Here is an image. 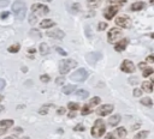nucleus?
Listing matches in <instances>:
<instances>
[{
    "instance_id": "nucleus-40",
    "label": "nucleus",
    "mask_w": 154,
    "mask_h": 139,
    "mask_svg": "<svg viewBox=\"0 0 154 139\" xmlns=\"http://www.w3.org/2000/svg\"><path fill=\"white\" fill-rule=\"evenodd\" d=\"M65 111H66V109H65L64 107H61V108H59V109L57 110V113H58L59 115H63V114H65Z\"/></svg>"
},
{
    "instance_id": "nucleus-7",
    "label": "nucleus",
    "mask_w": 154,
    "mask_h": 139,
    "mask_svg": "<svg viewBox=\"0 0 154 139\" xmlns=\"http://www.w3.org/2000/svg\"><path fill=\"white\" fill-rule=\"evenodd\" d=\"M122 36V30L118 28H112L108 32H107V40L109 43H113L114 41H117L119 37Z\"/></svg>"
},
{
    "instance_id": "nucleus-46",
    "label": "nucleus",
    "mask_w": 154,
    "mask_h": 139,
    "mask_svg": "<svg viewBox=\"0 0 154 139\" xmlns=\"http://www.w3.org/2000/svg\"><path fill=\"white\" fill-rule=\"evenodd\" d=\"M85 31H87V32H85V34H87V36H88V37H90V28H89L88 25L85 26Z\"/></svg>"
},
{
    "instance_id": "nucleus-42",
    "label": "nucleus",
    "mask_w": 154,
    "mask_h": 139,
    "mask_svg": "<svg viewBox=\"0 0 154 139\" xmlns=\"http://www.w3.org/2000/svg\"><path fill=\"white\" fill-rule=\"evenodd\" d=\"M47 107H48V105L42 107V109H40V111H38V113H40V114H46V113H47Z\"/></svg>"
},
{
    "instance_id": "nucleus-18",
    "label": "nucleus",
    "mask_w": 154,
    "mask_h": 139,
    "mask_svg": "<svg viewBox=\"0 0 154 139\" xmlns=\"http://www.w3.org/2000/svg\"><path fill=\"white\" fill-rule=\"evenodd\" d=\"M75 89H77L76 85H72V84H70V85H65V86L63 87V92H64L65 95H70V93H72V92L75 91Z\"/></svg>"
},
{
    "instance_id": "nucleus-52",
    "label": "nucleus",
    "mask_w": 154,
    "mask_h": 139,
    "mask_svg": "<svg viewBox=\"0 0 154 139\" xmlns=\"http://www.w3.org/2000/svg\"><path fill=\"white\" fill-rule=\"evenodd\" d=\"M29 53H35V49H34V48H30V49H29Z\"/></svg>"
},
{
    "instance_id": "nucleus-39",
    "label": "nucleus",
    "mask_w": 154,
    "mask_h": 139,
    "mask_svg": "<svg viewBox=\"0 0 154 139\" xmlns=\"http://www.w3.org/2000/svg\"><path fill=\"white\" fill-rule=\"evenodd\" d=\"M146 62H154V54L147 56V58H146Z\"/></svg>"
},
{
    "instance_id": "nucleus-22",
    "label": "nucleus",
    "mask_w": 154,
    "mask_h": 139,
    "mask_svg": "<svg viewBox=\"0 0 154 139\" xmlns=\"http://www.w3.org/2000/svg\"><path fill=\"white\" fill-rule=\"evenodd\" d=\"M48 52H49L48 46H47L46 43H41V44H40V53H41L42 55H46V54H48Z\"/></svg>"
},
{
    "instance_id": "nucleus-25",
    "label": "nucleus",
    "mask_w": 154,
    "mask_h": 139,
    "mask_svg": "<svg viewBox=\"0 0 154 139\" xmlns=\"http://www.w3.org/2000/svg\"><path fill=\"white\" fill-rule=\"evenodd\" d=\"M19 48H20V46H19L18 43H16V44H12V46H10L7 50H8L10 53H17V52L19 50Z\"/></svg>"
},
{
    "instance_id": "nucleus-33",
    "label": "nucleus",
    "mask_w": 154,
    "mask_h": 139,
    "mask_svg": "<svg viewBox=\"0 0 154 139\" xmlns=\"http://www.w3.org/2000/svg\"><path fill=\"white\" fill-rule=\"evenodd\" d=\"M107 28V24L105 23V22H101V23H99V25H97V29L101 31V30H105Z\"/></svg>"
},
{
    "instance_id": "nucleus-43",
    "label": "nucleus",
    "mask_w": 154,
    "mask_h": 139,
    "mask_svg": "<svg viewBox=\"0 0 154 139\" xmlns=\"http://www.w3.org/2000/svg\"><path fill=\"white\" fill-rule=\"evenodd\" d=\"M105 139H116V137H114V135H113L112 133H108V134H106Z\"/></svg>"
},
{
    "instance_id": "nucleus-6",
    "label": "nucleus",
    "mask_w": 154,
    "mask_h": 139,
    "mask_svg": "<svg viewBox=\"0 0 154 139\" xmlns=\"http://www.w3.org/2000/svg\"><path fill=\"white\" fill-rule=\"evenodd\" d=\"M116 24L118 26H120V28L129 29L131 26V19L128 16H120V17H117L116 18Z\"/></svg>"
},
{
    "instance_id": "nucleus-47",
    "label": "nucleus",
    "mask_w": 154,
    "mask_h": 139,
    "mask_svg": "<svg viewBox=\"0 0 154 139\" xmlns=\"http://www.w3.org/2000/svg\"><path fill=\"white\" fill-rule=\"evenodd\" d=\"M75 116H76V113H75V110H71V113L69 114V117H71V119H72V117H75Z\"/></svg>"
},
{
    "instance_id": "nucleus-57",
    "label": "nucleus",
    "mask_w": 154,
    "mask_h": 139,
    "mask_svg": "<svg viewBox=\"0 0 154 139\" xmlns=\"http://www.w3.org/2000/svg\"><path fill=\"white\" fill-rule=\"evenodd\" d=\"M150 37H152V38H154V32H153V34H150Z\"/></svg>"
},
{
    "instance_id": "nucleus-36",
    "label": "nucleus",
    "mask_w": 154,
    "mask_h": 139,
    "mask_svg": "<svg viewBox=\"0 0 154 139\" xmlns=\"http://www.w3.org/2000/svg\"><path fill=\"white\" fill-rule=\"evenodd\" d=\"M142 95V90H140V89H134V96L135 97H140Z\"/></svg>"
},
{
    "instance_id": "nucleus-28",
    "label": "nucleus",
    "mask_w": 154,
    "mask_h": 139,
    "mask_svg": "<svg viewBox=\"0 0 154 139\" xmlns=\"http://www.w3.org/2000/svg\"><path fill=\"white\" fill-rule=\"evenodd\" d=\"M100 97H97V96H95V97H93L91 99H90V102H89V107H93V105H96V104H99L100 103Z\"/></svg>"
},
{
    "instance_id": "nucleus-45",
    "label": "nucleus",
    "mask_w": 154,
    "mask_h": 139,
    "mask_svg": "<svg viewBox=\"0 0 154 139\" xmlns=\"http://www.w3.org/2000/svg\"><path fill=\"white\" fill-rule=\"evenodd\" d=\"M30 35H36V36H40V34H37V30H35V29H32V30H30Z\"/></svg>"
},
{
    "instance_id": "nucleus-31",
    "label": "nucleus",
    "mask_w": 154,
    "mask_h": 139,
    "mask_svg": "<svg viewBox=\"0 0 154 139\" xmlns=\"http://www.w3.org/2000/svg\"><path fill=\"white\" fill-rule=\"evenodd\" d=\"M71 11H72L73 13H77V12H79V4L75 2V4L72 5V7H71Z\"/></svg>"
},
{
    "instance_id": "nucleus-15",
    "label": "nucleus",
    "mask_w": 154,
    "mask_h": 139,
    "mask_svg": "<svg viewBox=\"0 0 154 139\" xmlns=\"http://www.w3.org/2000/svg\"><path fill=\"white\" fill-rule=\"evenodd\" d=\"M120 122V115H118V114H116V115H112L109 119H108V123L111 125V126H117L118 123Z\"/></svg>"
},
{
    "instance_id": "nucleus-48",
    "label": "nucleus",
    "mask_w": 154,
    "mask_h": 139,
    "mask_svg": "<svg viewBox=\"0 0 154 139\" xmlns=\"http://www.w3.org/2000/svg\"><path fill=\"white\" fill-rule=\"evenodd\" d=\"M0 17H1L2 19H4V18H7V17H8V12H5V13H2Z\"/></svg>"
},
{
    "instance_id": "nucleus-41",
    "label": "nucleus",
    "mask_w": 154,
    "mask_h": 139,
    "mask_svg": "<svg viewBox=\"0 0 154 139\" xmlns=\"http://www.w3.org/2000/svg\"><path fill=\"white\" fill-rule=\"evenodd\" d=\"M73 129H75V131H84V126L79 123V125H77V126H76Z\"/></svg>"
},
{
    "instance_id": "nucleus-1",
    "label": "nucleus",
    "mask_w": 154,
    "mask_h": 139,
    "mask_svg": "<svg viewBox=\"0 0 154 139\" xmlns=\"http://www.w3.org/2000/svg\"><path fill=\"white\" fill-rule=\"evenodd\" d=\"M12 12L18 20H23L26 12V6L22 0H16L12 4Z\"/></svg>"
},
{
    "instance_id": "nucleus-27",
    "label": "nucleus",
    "mask_w": 154,
    "mask_h": 139,
    "mask_svg": "<svg viewBox=\"0 0 154 139\" xmlns=\"http://www.w3.org/2000/svg\"><path fill=\"white\" fill-rule=\"evenodd\" d=\"M67 108H69V109H71V110H75V111H76V110H77L78 108H81V107H79V104H78V103H76V102H69Z\"/></svg>"
},
{
    "instance_id": "nucleus-59",
    "label": "nucleus",
    "mask_w": 154,
    "mask_h": 139,
    "mask_svg": "<svg viewBox=\"0 0 154 139\" xmlns=\"http://www.w3.org/2000/svg\"><path fill=\"white\" fill-rule=\"evenodd\" d=\"M20 139H29V137H23V138H20Z\"/></svg>"
},
{
    "instance_id": "nucleus-5",
    "label": "nucleus",
    "mask_w": 154,
    "mask_h": 139,
    "mask_svg": "<svg viewBox=\"0 0 154 139\" xmlns=\"http://www.w3.org/2000/svg\"><path fill=\"white\" fill-rule=\"evenodd\" d=\"M31 12L32 14H35L36 17L38 16H43V14H48L49 13V8L42 4H34L31 6Z\"/></svg>"
},
{
    "instance_id": "nucleus-12",
    "label": "nucleus",
    "mask_w": 154,
    "mask_h": 139,
    "mask_svg": "<svg viewBox=\"0 0 154 139\" xmlns=\"http://www.w3.org/2000/svg\"><path fill=\"white\" fill-rule=\"evenodd\" d=\"M47 36L53 37V38H58V40H63L64 36H65V32L59 30V29H55V30H52V31H47Z\"/></svg>"
},
{
    "instance_id": "nucleus-38",
    "label": "nucleus",
    "mask_w": 154,
    "mask_h": 139,
    "mask_svg": "<svg viewBox=\"0 0 154 139\" xmlns=\"http://www.w3.org/2000/svg\"><path fill=\"white\" fill-rule=\"evenodd\" d=\"M55 50H57V52H58L59 54H61V55H64V56H65V55L67 54V53H66V52H65L64 49H61L60 47H57V48H55Z\"/></svg>"
},
{
    "instance_id": "nucleus-60",
    "label": "nucleus",
    "mask_w": 154,
    "mask_h": 139,
    "mask_svg": "<svg viewBox=\"0 0 154 139\" xmlns=\"http://www.w3.org/2000/svg\"><path fill=\"white\" fill-rule=\"evenodd\" d=\"M149 2H150V4H154V0H149Z\"/></svg>"
},
{
    "instance_id": "nucleus-11",
    "label": "nucleus",
    "mask_w": 154,
    "mask_h": 139,
    "mask_svg": "<svg viewBox=\"0 0 154 139\" xmlns=\"http://www.w3.org/2000/svg\"><path fill=\"white\" fill-rule=\"evenodd\" d=\"M120 70L125 73H132L135 71V65L130 60H124L120 65Z\"/></svg>"
},
{
    "instance_id": "nucleus-26",
    "label": "nucleus",
    "mask_w": 154,
    "mask_h": 139,
    "mask_svg": "<svg viewBox=\"0 0 154 139\" xmlns=\"http://www.w3.org/2000/svg\"><path fill=\"white\" fill-rule=\"evenodd\" d=\"M153 73H154V70H153V68H150V67H147V68H144V70H143L142 75H143L144 78H147L148 75H150V74H153Z\"/></svg>"
},
{
    "instance_id": "nucleus-49",
    "label": "nucleus",
    "mask_w": 154,
    "mask_h": 139,
    "mask_svg": "<svg viewBox=\"0 0 154 139\" xmlns=\"http://www.w3.org/2000/svg\"><path fill=\"white\" fill-rule=\"evenodd\" d=\"M130 79H131V80H129V81H130L131 84H135V83H137V80H136L137 78H135V77H134V78H130Z\"/></svg>"
},
{
    "instance_id": "nucleus-30",
    "label": "nucleus",
    "mask_w": 154,
    "mask_h": 139,
    "mask_svg": "<svg viewBox=\"0 0 154 139\" xmlns=\"http://www.w3.org/2000/svg\"><path fill=\"white\" fill-rule=\"evenodd\" d=\"M107 2L108 4H111V5H124L125 2H126V0H107Z\"/></svg>"
},
{
    "instance_id": "nucleus-58",
    "label": "nucleus",
    "mask_w": 154,
    "mask_h": 139,
    "mask_svg": "<svg viewBox=\"0 0 154 139\" xmlns=\"http://www.w3.org/2000/svg\"><path fill=\"white\" fill-rule=\"evenodd\" d=\"M2 99H4V96H1V95H0V101H2Z\"/></svg>"
},
{
    "instance_id": "nucleus-16",
    "label": "nucleus",
    "mask_w": 154,
    "mask_h": 139,
    "mask_svg": "<svg viewBox=\"0 0 154 139\" xmlns=\"http://www.w3.org/2000/svg\"><path fill=\"white\" fill-rule=\"evenodd\" d=\"M142 89H143V91H146V92H152V91H153V83H152V81H148V80L143 81V83H142Z\"/></svg>"
},
{
    "instance_id": "nucleus-56",
    "label": "nucleus",
    "mask_w": 154,
    "mask_h": 139,
    "mask_svg": "<svg viewBox=\"0 0 154 139\" xmlns=\"http://www.w3.org/2000/svg\"><path fill=\"white\" fill-rule=\"evenodd\" d=\"M4 109H5V108H4V107H2V105H0V113H1V111H2V110H4Z\"/></svg>"
},
{
    "instance_id": "nucleus-9",
    "label": "nucleus",
    "mask_w": 154,
    "mask_h": 139,
    "mask_svg": "<svg viewBox=\"0 0 154 139\" xmlns=\"http://www.w3.org/2000/svg\"><path fill=\"white\" fill-rule=\"evenodd\" d=\"M113 110V105L112 104H103L101 105L100 108L96 109V114L99 116H106V115H109Z\"/></svg>"
},
{
    "instance_id": "nucleus-35",
    "label": "nucleus",
    "mask_w": 154,
    "mask_h": 139,
    "mask_svg": "<svg viewBox=\"0 0 154 139\" xmlns=\"http://www.w3.org/2000/svg\"><path fill=\"white\" fill-rule=\"evenodd\" d=\"M40 79H41L42 81H45V83H48V81H49V75H47V74H42V75L40 77Z\"/></svg>"
},
{
    "instance_id": "nucleus-53",
    "label": "nucleus",
    "mask_w": 154,
    "mask_h": 139,
    "mask_svg": "<svg viewBox=\"0 0 154 139\" xmlns=\"http://www.w3.org/2000/svg\"><path fill=\"white\" fill-rule=\"evenodd\" d=\"M138 126H140V125H138V123H136V125L132 127V129H136V128H138Z\"/></svg>"
},
{
    "instance_id": "nucleus-23",
    "label": "nucleus",
    "mask_w": 154,
    "mask_h": 139,
    "mask_svg": "<svg viewBox=\"0 0 154 139\" xmlns=\"http://www.w3.org/2000/svg\"><path fill=\"white\" fill-rule=\"evenodd\" d=\"M116 134L118 135V137H125L126 135V129L124 128V127H118L117 129H116Z\"/></svg>"
},
{
    "instance_id": "nucleus-13",
    "label": "nucleus",
    "mask_w": 154,
    "mask_h": 139,
    "mask_svg": "<svg viewBox=\"0 0 154 139\" xmlns=\"http://www.w3.org/2000/svg\"><path fill=\"white\" fill-rule=\"evenodd\" d=\"M128 43H129V41H128L126 38H124V40L119 41V42L114 46V50H116V52H123V50H125V48H126Z\"/></svg>"
},
{
    "instance_id": "nucleus-54",
    "label": "nucleus",
    "mask_w": 154,
    "mask_h": 139,
    "mask_svg": "<svg viewBox=\"0 0 154 139\" xmlns=\"http://www.w3.org/2000/svg\"><path fill=\"white\" fill-rule=\"evenodd\" d=\"M97 1H99V0H89V4H90V2H97Z\"/></svg>"
},
{
    "instance_id": "nucleus-4",
    "label": "nucleus",
    "mask_w": 154,
    "mask_h": 139,
    "mask_svg": "<svg viewBox=\"0 0 154 139\" xmlns=\"http://www.w3.org/2000/svg\"><path fill=\"white\" fill-rule=\"evenodd\" d=\"M87 78H88V72L84 68H79L70 75V79L73 81H84Z\"/></svg>"
},
{
    "instance_id": "nucleus-55",
    "label": "nucleus",
    "mask_w": 154,
    "mask_h": 139,
    "mask_svg": "<svg viewBox=\"0 0 154 139\" xmlns=\"http://www.w3.org/2000/svg\"><path fill=\"white\" fill-rule=\"evenodd\" d=\"M22 71H23V72H26L28 70H26V67H23V68H22Z\"/></svg>"
},
{
    "instance_id": "nucleus-37",
    "label": "nucleus",
    "mask_w": 154,
    "mask_h": 139,
    "mask_svg": "<svg viewBox=\"0 0 154 139\" xmlns=\"http://www.w3.org/2000/svg\"><path fill=\"white\" fill-rule=\"evenodd\" d=\"M8 2H10V0H0V8H2V7H5V6H7V5H8Z\"/></svg>"
},
{
    "instance_id": "nucleus-34",
    "label": "nucleus",
    "mask_w": 154,
    "mask_h": 139,
    "mask_svg": "<svg viewBox=\"0 0 154 139\" xmlns=\"http://www.w3.org/2000/svg\"><path fill=\"white\" fill-rule=\"evenodd\" d=\"M64 81H65V78H64V77H58V78L55 79V83H57L58 85H61V84H64Z\"/></svg>"
},
{
    "instance_id": "nucleus-14",
    "label": "nucleus",
    "mask_w": 154,
    "mask_h": 139,
    "mask_svg": "<svg viewBox=\"0 0 154 139\" xmlns=\"http://www.w3.org/2000/svg\"><path fill=\"white\" fill-rule=\"evenodd\" d=\"M55 25V22H53L52 19H43V20H41V23H40V26L42 28V29H49V28H52V26H54Z\"/></svg>"
},
{
    "instance_id": "nucleus-24",
    "label": "nucleus",
    "mask_w": 154,
    "mask_h": 139,
    "mask_svg": "<svg viewBox=\"0 0 154 139\" xmlns=\"http://www.w3.org/2000/svg\"><path fill=\"white\" fill-rule=\"evenodd\" d=\"M141 104L147 105V107H152V105H153V101H152L149 97H144V98L141 99Z\"/></svg>"
},
{
    "instance_id": "nucleus-21",
    "label": "nucleus",
    "mask_w": 154,
    "mask_h": 139,
    "mask_svg": "<svg viewBox=\"0 0 154 139\" xmlns=\"http://www.w3.org/2000/svg\"><path fill=\"white\" fill-rule=\"evenodd\" d=\"M148 135H149V132L148 131H141L140 133H137L135 135V139H146Z\"/></svg>"
},
{
    "instance_id": "nucleus-29",
    "label": "nucleus",
    "mask_w": 154,
    "mask_h": 139,
    "mask_svg": "<svg viewBox=\"0 0 154 139\" xmlns=\"http://www.w3.org/2000/svg\"><path fill=\"white\" fill-rule=\"evenodd\" d=\"M91 113V108H89V104H85L82 107V115H88Z\"/></svg>"
},
{
    "instance_id": "nucleus-17",
    "label": "nucleus",
    "mask_w": 154,
    "mask_h": 139,
    "mask_svg": "<svg viewBox=\"0 0 154 139\" xmlns=\"http://www.w3.org/2000/svg\"><path fill=\"white\" fill-rule=\"evenodd\" d=\"M143 7H144V2L137 1V2H134V4L130 6V10H131V11H140V10H142Z\"/></svg>"
},
{
    "instance_id": "nucleus-44",
    "label": "nucleus",
    "mask_w": 154,
    "mask_h": 139,
    "mask_svg": "<svg viewBox=\"0 0 154 139\" xmlns=\"http://www.w3.org/2000/svg\"><path fill=\"white\" fill-rule=\"evenodd\" d=\"M4 87H5V80L0 78V91H1V90H2Z\"/></svg>"
},
{
    "instance_id": "nucleus-3",
    "label": "nucleus",
    "mask_w": 154,
    "mask_h": 139,
    "mask_svg": "<svg viewBox=\"0 0 154 139\" xmlns=\"http://www.w3.org/2000/svg\"><path fill=\"white\" fill-rule=\"evenodd\" d=\"M76 66H77L76 60H72V59H65V60H63V61L60 62V65H59V72L64 75V74L69 73L70 70L75 68Z\"/></svg>"
},
{
    "instance_id": "nucleus-20",
    "label": "nucleus",
    "mask_w": 154,
    "mask_h": 139,
    "mask_svg": "<svg viewBox=\"0 0 154 139\" xmlns=\"http://www.w3.org/2000/svg\"><path fill=\"white\" fill-rule=\"evenodd\" d=\"M76 96L77 97H79V98H88V96H89V92L87 91V90H83V89H79V90H77V92H76Z\"/></svg>"
},
{
    "instance_id": "nucleus-51",
    "label": "nucleus",
    "mask_w": 154,
    "mask_h": 139,
    "mask_svg": "<svg viewBox=\"0 0 154 139\" xmlns=\"http://www.w3.org/2000/svg\"><path fill=\"white\" fill-rule=\"evenodd\" d=\"M5 139H16V137H13V135H11V137H6Z\"/></svg>"
},
{
    "instance_id": "nucleus-32",
    "label": "nucleus",
    "mask_w": 154,
    "mask_h": 139,
    "mask_svg": "<svg viewBox=\"0 0 154 139\" xmlns=\"http://www.w3.org/2000/svg\"><path fill=\"white\" fill-rule=\"evenodd\" d=\"M36 20H37V17H36L35 14H32V13H31V14H30V17H29V23H30V24H35V23H36Z\"/></svg>"
},
{
    "instance_id": "nucleus-2",
    "label": "nucleus",
    "mask_w": 154,
    "mask_h": 139,
    "mask_svg": "<svg viewBox=\"0 0 154 139\" xmlns=\"http://www.w3.org/2000/svg\"><path fill=\"white\" fill-rule=\"evenodd\" d=\"M91 135L95 137V138H99L101 135L105 134L106 132V126H105V122L102 121V119H97L95 122H94V126L91 127Z\"/></svg>"
},
{
    "instance_id": "nucleus-8",
    "label": "nucleus",
    "mask_w": 154,
    "mask_h": 139,
    "mask_svg": "<svg viewBox=\"0 0 154 139\" xmlns=\"http://www.w3.org/2000/svg\"><path fill=\"white\" fill-rule=\"evenodd\" d=\"M100 59H101V53H99V52H91V53H88V54L85 55V60H87V62L90 64V65L96 64Z\"/></svg>"
},
{
    "instance_id": "nucleus-50",
    "label": "nucleus",
    "mask_w": 154,
    "mask_h": 139,
    "mask_svg": "<svg viewBox=\"0 0 154 139\" xmlns=\"http://www.w3.org/2000/svg\"><path fill=\"white\" fill-rule=\"evenodd\" d=\"M5 132H6V128H0V135L5 134Z\"/></svg>"
},
{
    "instance_id": "nucleus-10",
    "label": "nucleus",
    "mask_w": 154,
    "mask_h": 139,
    "mask_svg": "<svg viewBox=\"0 0 154 139\" xmlns=\"http://www.w3.org/2000/svg\"><path fill=\"white\" fill-rule=\"evenodd\" d=\"M119 11V5H111L106 11H105V13H103V16H105V18L106 19H112L116 14H117V12Z\"/></svg>"
},
{
    "instance_id": "nucleus-19",
    "label": "nucleus",
    "mask_w": 154,
    "mask_h": 139,
    "mask_svg": "<svg viewBox=\"0 0 154 139\" xmlns=\"http://www.w3.org/2000/svg\"><path fill=\"white\" fill-rule=\"evenodd\" d=\"M13 126V120H1L0 121V128H8Z\"/></svg>"
}]
</instances>
